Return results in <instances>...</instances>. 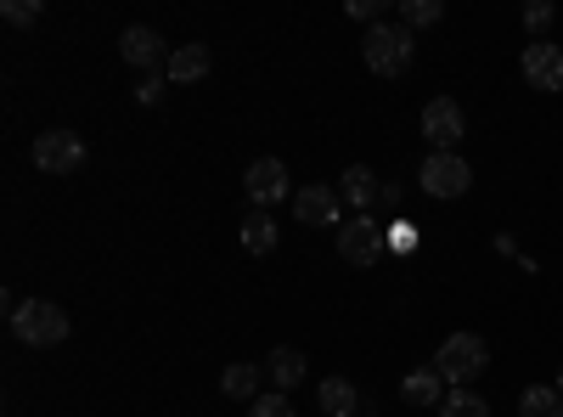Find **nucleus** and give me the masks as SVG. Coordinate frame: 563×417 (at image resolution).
Here are the masks:
<instances>
[{"mask_svg":"<svg viewBox=\"0 0 563 417\" xmlns=\"http://www.w3.org/2000/svg\"><path fill=\"white\" fill-rule=\"evenodd\" d=\"M220 395H231V400H260V366L254 361H231L225 373H220Z\"/></svg>","mask_w":563,"mask_h":417,"instance_id":"obj_14","label":"nucleus"},{"mask_svg":"<svg viewBox=\"0 0 563 417\" xmlns=\"http://www.w3.org/2000/svg\"><path fill=\"white\" fill-rule=\"evenodd\" d=\"M339 254L350 260V265H378L384 254H389V231L372 220V215H355V220H344L339 226Z\"/></svg>","mask_w":563,"mask_h":417,"instance_id":"obj_4","label":"nucleus"},{"mask_svg":"<svg viewBox=\"0 0 563 417\" xmlns=\"http://www.w3.org/2000/svg\"><path fill=\"white\" fill-rule=\"evenodd\" d=\"M400 395H406V406H445V378L434 366H422V373H411L400 384Z\"/></svg>","mask_w":563,"mask_h":417,"instance_id":"obj_16","label":"nucleus"},{"mask_svg":"<svg viewBox=\"0 0 563 417\" xmlns=\"http://www.w3.org/2000/svg\"><path fill=\"white\" fill-rule=\"evenodd\" d=\"M361 57H366V68H372V74L395 79V74H406V68H411L417 40H411V29H406V23H372V29L361 34Z\"/></svg>","mask_w":563,"mask_h":417,"instance_id":"obj_1","label":"nucleus"},{"mask_svg":"<svg viewBox=\"0 0 563 417\" xmlns=\"http://www.w3.org/2000/svg\"><path fill=\"white\" fill-rule=\"evenodd\" d=\"M525 79H530V90H563V45H552V40H536V45H525Z\"/></svg>","mask_w":563,"mask_h":417,"instance_id":"obj_10","label":"nucleus"},{"mask_svg":"<svg viewBox=\"0 0 563 417\" xmlns=\"http://www.w3.org/2000/svg\"><path fill=\"white\" fill-rule=\"evenodd\" d=\"M440 18H445L440 0H406V7H400V23H406V29H429V23H440Z\"/></svg>","mask_w":563,"mask_h":417,"instance_id":"obj_21","label":"nucleus"},{"mask_svg":"<svg viewBox=\"0 0 563 417\" xmlns=\"http://www.w3.org/2000/svg\"><path fill=\"white\" fill-rule=\"evenodd\" d=\"M265 373H271V384L288 395L294 384H305V350H294V344H276L271 355H265Z\"/></svg>","mask_w":563,"mask_h":417,"instance_id":"obj_13","label":"nucleus"},{"mask_svg":"<svg viewBox=\"0 0 563 417\" xmlns=\"http://www.w3.org/2000/svg\"><path fill=\"white\" fill-rule=\"evenodd\" d=\"M422 135L434 142V153H451L462 135H467V119H462V108L451 102V97H434L429 108H422Z\"/></svg>","mask_w":563,"mask_h":417,"instance_id":"obj_9","label":"nucleus"},{"mask_svg":"<svg viewBox=\"0 0 563 417\" xmlns=\"http://www.w3.org/2000/svg\"><path fill=\"white\" fill-rule=\"evenodd\" d=\"M12 333L34 350H52L68 339V310L52 299H23V305H12Z\"/></svg>","mask_w":563,"mask_h":417,"instance_id":"obj_2","label":"nucleus"},{"mask_svg":"<svg viewBox=\"0 0 563 417\" xmlns=\"http://www.w3.org/2000/svg\"><path fill=\"white\" fill-rule=\"evenodd\" d=\"M85 164V142L74 130H45L34 135V169L40 175H74Z\"/></svg>","mask_w":563,"mask_h":417,"instance_id":"obj_5","label":"nucleus"},{"mask_svg":"<svg viewBox=\"0 0 563 417\" xmlns=\"http://www.w3.org/2000/svg\"><path fill=\"white\" fill-rule=\"evenodd\" d=\"M294 215H299V226H344L333 187H305V193H294Z\"/></svg>","mask_w":563,"mask_h":417,"instance_id":"obj_11","label":"nucleus"},{"mask_svg":"<svg viewBox=\"0 0 563 417\" xmlns=\"http://www.w3.org/2000/svg\"><path fill=\"white\" fill-rule=\"evenodd\" d=\"M316 406H321L327 417H355V384H350V378H321Z\"/></svg>","mask_w":563,"mask_h":417,"instance_id":"obj_17","label":"nucleus"},{"mask_svg":"<svg viewBox=\"0 0 563 417\" xmlns=\"http://www.w3.org/2000/svg\"><path fill=\"white\" fill-rule=\"evenodd\" d=\"M552 18H558V7H552V0H530V7H525V29H530V34L552 29Z\"/></svg>","mask_w":563,"mask_h":417,"instance_id":"obj_23","label":"nucleus"},{"mask_svg":"<svg viewBox=\"0 0 563 417\" xmlns=\"http://www.w3.org/2000/svg\"><path fill=\"white\" fill-rule=\"evenodd\" d=\"M243 193L254 198V209H271V204H282L294 187H288V164L282 158H254L249 169H243Z\"/></svg>","mask_w":563,"mask_h":417,"instance_id":"obj_8","label":"nucleus"},{"mask_svg":"<svg viewBox=\"0 0 563 417\" xmlns=\"http://www.w3.org/2000/svg\"><path fill=\"white\" fill-rule=\"evenodd\" d=\"M7 23H18V29H29V23H40V0H7Z\"/></svg>","mask_w":563,"mask_h":417,"instance_id":"obj_24","label":"nucleus"},{"mask_svg":"<svg viewBox=\"0 0 563 417\" xmlns=\"http://www.w3.org/2000/svg\"><path fill=\"white\" fill-rule=\"evenodd\" d=\"M558 395H563V366H558Z\"/></svg>","mask_w":563,"mask_h":417,"instance_id":"obj_27","label":"nucleus"},{"mask_svg":"<svg viewBox=\"0 0 563 417\" xmlns=\"http://www.w3.org/2000/svg\"><path fill=\"white\" fill-rule=\"evenodd\" d=\"M350 18H361L366 29H372V23H384V0H350Z\"/></svg>","mask_w":563,"mask_h":417,"instance_id":"obj_26","label":"nucleus"},{"mask_svg":"<svg viewBox=\"0 0 563 417\" xmlns=\"http://www.w3.org/2000/svg\"><path fill=\"white\" fill-rule=\"evenodd\" d=\"M209 63H214V57H209V45H175L164 79H169V85H192V79L209 74Z\"/></svg>","mask_w":563,"mask_h":417,"instance_id":"obj_12","label":"nucleus"},{"mask_svg":"<svg viewBox=\"0 0 563 417\" xmlns=\"http://www.w3.org/2000/svg\"><path fill=\"white\" fill-rule=\"evenodd\" d=\"M440 417H490V406H485L474 389H451L445 406H440Z\"/></svg>","mask_w":563,"mask_h":417,"instance_id":"obj_20","label":"nucleus"},{"mask_svg":"<svg viewBox=\"0 0 563 417\" xmlns=\"http://www.w3.org/2000/svg\"><path fill=\"white\" fill-rule=\"evenodd\" d=\"M344 198H350L355 209H372V204H384V180L372 175L366 164H350V169H344Z\"/></svg>","mask_w":563,"mask_h":417,"instance_id":"obj_15","label":"nucleus"},{"mask_svg":"<svg viewBox=\"0 0 563 417\" xmlns=\"http://www.w3.org/2000/svg\"><path fill=\"white\" fill-rule=\"evenodd\" d=\"M417 180H422L429 198H462L467 187H474V169H467V158H456V153H434Z\"/></svg>","mask_w":563,"mask_h":417,"instance_id":"obj_7","label":"nucleus"},{"mask_svg":"<svg viewBox=\"0 0 563 417\" xmlns=\"http://www.w3.org/2000/svg\"><path fill=\"white\" fill-rule=\"evenodd\" d=\"M519 417H563V395H558V384H552V389H547V384H530L525 400H519Z\"/></svg>","mask_w":563,"mask_h":417,"instance_id":"obj_19","label":"nucleus"},{"mask_svg":"<svg viewBox=\"0 0 563 417\" xmlns=\"http://www.w3.org/2000/svg\"><path fill=\"white\" fill-rule=\"evenodd\" d=\"M243 249H249V254H271V249H276V220H271L265 209H254V215L243 220Z\"/></svg>","mask_w":563,"mask_h":417,"instance_id":"obj_18","label":"nucleus"},{"mask_svg":"<svg viewBox=\"0 0 563 417\" xmlns=\"http://www.w3.org/2000/svg\"><path fill=\"white\" fill-rule=\"evenodd\" d=\"M249 417H299V411L288 406V395H282V389H271V395H260V400L249 406Z\"/></svg>","mask_w":563,"mask_h":417,"instance_id":"obj_22","label":"nucleus"},{"mask_svg":"<svg viewBox=\"0 0 563 417\" xmlns=\"http://www.w3.org/2000/svg\"><path fill=\"white\" fill-rule=\"evenodd\" d=\"M164 90H169V79L164 74H141V85H135V102H164Z\"/></svg>","mask_w":563,"mask_h":417,"instance_id":"obj_25","label":"nucleus"},{"mask_svg":"<svg viewBox=\"0 0 563 417\" xmlns=\"http://www.w3.org/2000/svg\"><path fill=\"white\" fill-rule=\"evenodd\" d=\"M490 366V350H485V339L479 333H451L445 344H440V361H434V373L451 384V389H467L479 373Z\"/></svg>","mask_w":563,"mask_h":417,"instance_id":"obj_3","label":"nucleus"},{"mask_svg":"<svg viewBox=\"0 0 563 417\" xmlns=\"http://www.w3.org/2000/svg\"><path fill=\"white\" fill-rule=\"evenodd\" d=\"M119 52H124V63L141 68V74H164V68H169V45H164V34L147 29V23H130V29L119 34Z\"/></svg>","mask_w":563,"mask_h":417,"instance_id":"obj_6","label":"nucleus"}]
</instances>
